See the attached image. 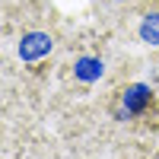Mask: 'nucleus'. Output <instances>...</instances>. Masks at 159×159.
<instances>
[{
  "mask_svg": "<svg viewBox=\"0 0 159 159\" xmlns=\"http://www.w3.org/2000/svg\"><path fill=\"white\" fill-rule=\"evenodd\" d=\"M51 48H54V38H51L48 32H25V35L19 38V45H16L19 61H25V64H32V61H38V57L51 54Z\"/></svg>",
  "mask_w": 159,
  "mask_h": 159,
  "instance_id": "obj_1",
  "label": "nucleus"
},
{
  "mask_svg": "<svg viewBox=\"0 0 159 159\" xmlns=\"http://www.w3.org/2000/svg\"><path fill=\"white\" fill-rule=\"evenodd\" d=\"M147 105H150V86L134 83V86H127V89H124V108H127L130 115H140Z\"/></svg>",
  "mask_w": 159,
  "mask_h": 159,
  "instance_id": "obj_2",
  "label": "nucleus"
},
{
  "mask_svg": "<svg viewBox=\"0 0 159 159\" xmlns=\"http://www.w3.org/2000/svg\"><path fill=\"white\" fill-rule=\"evenodd\" d=\"M73 73H76V80H83V83H92V80L102 76V61L99 57H80Z\"/></svg>",
  "mask_w": 159,
  "mask_h": 159,
  "instance_id": "obj_3",
  "label": "nucleus"
},
{
  "mask_svg": "<svg viewBox=\"0 0 159 159\" xmlns=\"http://www.w3.org/2000/svg\"><path fill=\"white\" fill-rule=\"evenodd\" d=\"M140 38L147 45H159V13H147L140 22Z\"/></svg>",
  "mask_w": 159,
  "mask_h": 159,
  "instance_id": "obj_4",
  "label": "nucleus"
},
{
  "mask_svg": "<svg viewBox=\"0 0 159 159\" xmlns=\"http://www.w3.org/2000/svg\"><path fill=\"white\" fill-rule=\"evenodd\" d=\"M111 3H127V0H111Z\"/></svg>",
  "mask_w": 159,
  "mask_h": 159,
  "instance_id": "obj_5",
  "label": "nucleus"
}]
</instances>
